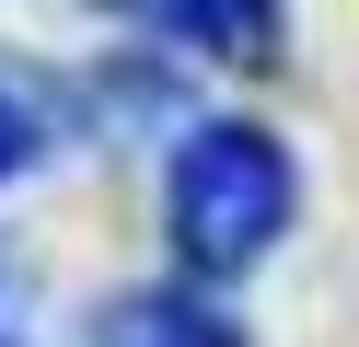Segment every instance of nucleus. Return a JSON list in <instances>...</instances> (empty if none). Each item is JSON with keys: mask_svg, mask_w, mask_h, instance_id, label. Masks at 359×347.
<instances>
[{"mask_svg": "<svg viewBox=\"0 0 359 347\" xmlns=\"http://www.w3.org/2000/svg\"><path fill=\"white\" fill-rule=\"evenodd\" d=\"M163 220H174V254L186 266H209V278L255 266L290 231V151L266 128H232V116L197 128L174 151V174H163Z\"/></svg>", "mask_w": 359, "mask_h": 347, "instance_id": "1", "label": "nucleus"}, {"mask_svg": "<svg viewBox=\"0 0 359 347\" xmlns=\"http://www.w3.org/2000/svg\"><path fill=\"white\" fill-rule=\"evenodd\" d=\"M104 12L151 23L163 46L220 58V69H266V58H278V0H104Z\"/></svg>", "mask_w": 359, "mask_h": 347, "instance_id": "2", "label": "nucleus"}, {"mask_svg": "<svg viewBox=\"0 0 359 347\" xmlns=\"http://www.w3.org/2000/svg\"><path fill=\"white\" fill-rule=\"evenodd\" d=\"M58 128H70V116H58V93L35 81L24 58H0V185H12V174H35V162L58 151Z\"/></svg>", "mask_w": 359, "mask_h": 347, "instance_id": "3", "label": "nucleus"}, {"mask_svg": "<svg viewBox=\"0 0 359 347\" xmlns=\"http://www.w3.org/2000/svg\"><path fill=\"white\" fill-rule=\"evenodd\" d=\"M104 347H243L220 313H197V301H116L104 313Z\"/></svg>", "mask_w": 359, "mask_h": 347, "instance_id": "4", "label": "nucleus"}]
</instances>
